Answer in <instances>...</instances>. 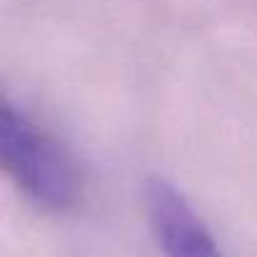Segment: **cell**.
Returning a JSON list of instances; mask_svg holds the SVG:
<instances>
[{"label": "cell", "mask_w": 257, "mask_h": 257, "mask_svg": "<svg viewBox=\"0 0 257 257\" xmlns=\"http://www.w3.org/2000/svg\"><path fill=\"white\" fill-rule=\"evenodd\" d=\"M0 155L10 180L40 207L60 212L78 202L80 175L73 158L10 102L0 107Z\"/></svg>", "instance_id": "6da1fadb"}, {"label": "cell", "mask_w": 257, "mask_h": 257, "mask_svg": "<svg viewBox=\"0 0 257 257\" xmlns=\"http://www.w3.org/2000/svg\"><path fill=\"white\" fill-rule=\"evenodd\" d=\"M145 202L165 257H225L187 197L165 177L145 182Z\"/></svg>", "instance_id": "7a4b0ae2"}]
</instances>
